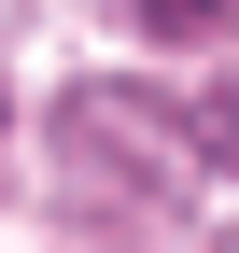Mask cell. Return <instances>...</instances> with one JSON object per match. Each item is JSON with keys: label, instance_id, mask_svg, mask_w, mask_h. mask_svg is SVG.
I'll list each match as a JSON object with an SVG mask.
<instances>
[{"label": "cell", "instance_id": "cell-1", "mask_svg": "<svg viewBox=\"0 0 239 253\" xmlns=\"http://www.w3.org/2000/svg\"><path fill=\"white\" fill-rule=\"evenodd\" d=\"M211 14H225V0H141V28H169V42H197Z\"/></svg>", "mask_w": 239, "mask_h": 253}]
</instances>
